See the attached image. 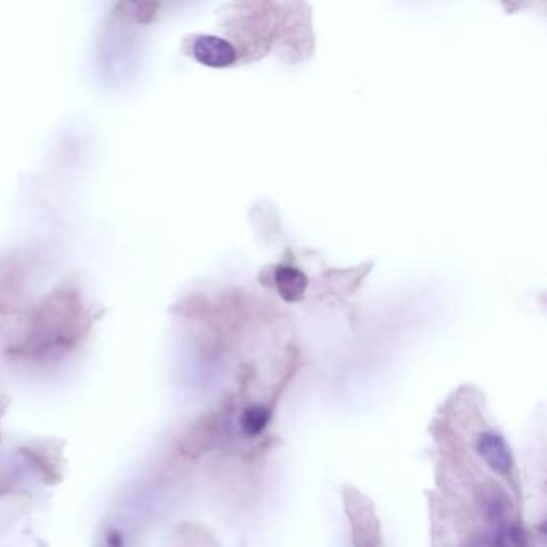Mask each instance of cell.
<instances>
[{"mask_svg": "<svg viewBox=\"0 0 547 547\" xmlns=\"http://www.w3.org/2000/svg\"><path fill=\"white\" fill-rule=\"evenodd\" d=\"M275 281L281 297L287 302L301 301L307 289V277L294 267H279L275 273Z\"/></svg>", "mask_w": 547, "mask_h": 547, "instance_id": "3957f363", "label": "cell"}, {"mask_svg": "<svg viewBox=\"0 0 547 547\" xmlns=\"http://www.w3.org/2000/svg\"><path fill=\"white\" fill-rule=\"evenodd\" d=\"M107 547H124L123 536L119 532H111L107 538Z\"/></svg>", "mask_w": 547, "mask_h": 547, "instance_id": "8992f818", "label": "cell"}, {"mask_svg": "<svg viewBox=\"0 0 547 547\" xmlns=\"http://www.w3.org/2000/svg\"><path fill=\"white\" fill-rule=\"evenodd\" d=\"M525 534L516 525L504 526L496 536V547H525Z\"/></svg>", "mask_w": 547, "mask_h": 547, "instance_id": "5b68a950", "label": "cell"}, {"mask_svg": "<svg viewBox=\"0 0 547 547\" xmlns=\"http://www.w3.org/2000/svg\"><path fill=\"white\" fill-rule=\"evenodd\" d=\"M192 54L194 60L210 68H225L236 60L235 47L228 40L216 36H198L193 40Z\"/></svg>", "mask_w": 547, "mask_h": 547, "instance_id": "6da1fadb", "label": "cell"}, {"mask_svg": "<svg viewBox=\"0 0 547 547\" xmlns=\"http://www.w3.org/2000/svg\"><path fill=\"white\" fill-rule=\"evenodd\" d=\"M271 419V409L269 406H249L241 415V431L247 437L261 435Z\"/></svg>", "mask_w": 547, "mask_h": 547, "instance_id": "277c9868", "label": "cell"}, {"mask_svg": "<svg viewBox=\"0 0 547 547\" xmlns=\"http://www.w3.org/2000/svg\"><path fill=\"white\" fill-rule=\"evenodd\" d=\"M478 453L485 463L498 474H508L512 467V455L501 435L486 432L478 440Z\"/></svg>", "mask_w": 547, "mask_h": 547, "instance_id": "7a4b0ae2", "label": "cell"}]
</instances>
